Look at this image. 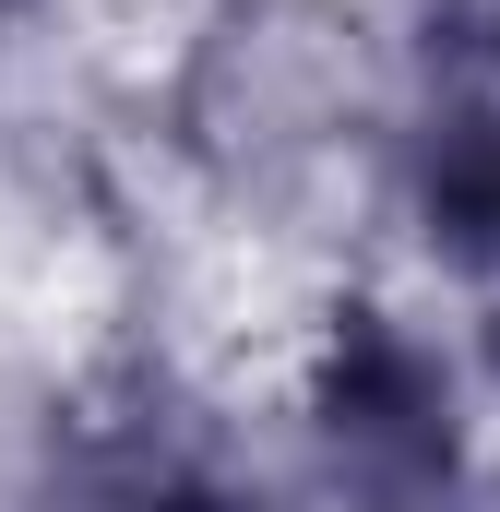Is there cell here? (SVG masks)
<instances>
[{"label": "cell", "instance_id": "obj_4", "mask_svg": "<svg viewBox=\"0 0 500 512\" xmlns=\"http://www.w3.org/2000/svg\"><path fill=\"white\" fill-rule=\"evenodd\" d=\"M120 512H239V501H227V489H203V477H167V465H155Z\"/></svg>", "mask_w": 500, "mask_h": 512}, {"label": "cell", "instance_id": "obj_1", "mask_svg": "<svg viewBox=\"0 0 500 512\" xmlns=\"http://www.w3.org/2000/svg\"><path fill=\"white\" fill-rule=\"evenodd\" d=\"M370 120V60H358V24L310 12V0H262L227 12L215 48H203V84H191V131L215 155L250 167H298L322 155L334 131Z\"/></svg>", "mask_w": 500, "mask_h": 512}, {"label": "cell", "instance_id": "obj_2", "mask_svg": "<svg viewBox=\"0 0 500 512\" xmlns=\"http://www.w3.org/2000/svg\"><path fill=\"white\" fill-rule=\"evenodd\" d=\"M322 465H334V512H477L441 370L405 334H381L370 310L346 322L334 382H322Z\"/></svg>", "mask_w": 500, "mask_h": 512}, {"label": "cell", "instance_id": "obj_3", "mask_svg": "<svg viewBox=\"0 0 500 512\" xmlns=\"http://www.w3.org/2000/svg\"><path fill=\"white\" fill-rule=\"evenodd\" d=\"M417 203H429V239L453 262L477 334L500 346V84H465L429 143H417Z\"/></svg>", "mask_w": 500, "mask_h": 512}]
</instances>
